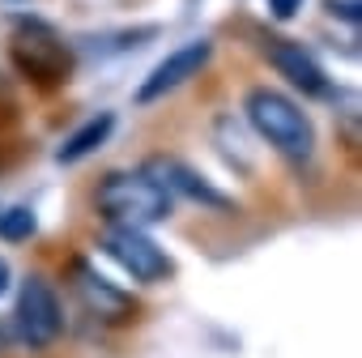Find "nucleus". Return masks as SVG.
<instances>
[{"label": "nucleus", "mask_w": 362, "mask_h": 358, "mask_svg": "<svg viewBox=\"0 0 362 358\" xmlns=\"http://www.w3.org/2000/svg\"><path fill=\"white\" fill-rule=\"evenodd\" d=\"M94 209L111 222V226H158L170 218L175 209V197L158 184V179H149L145 171H111L98 192H94Z\"/></svg>", "instance_id": "1"}, {"label": "nucleus", "mask_w": 362, "mask_h": 358, "mask_svg": "<svg viewBox=\"0 0 362 358\" xmlns=\"http://www.w3.org/2000/svg\"><path fill=\"white\" fill-rule=\"evenodd\" d=\"M247 111V124L260 132V141H269L286 162H307L315 154V128H311V115L281 90H269V86H256L243 103Z\"/></svg>", "instance_id": "2"}, {"label": "nucleus", "mask_w": 362, "mask_h": 358, "mask_svg": "<svg viewBox=\"0 0 362 358\" xmlns=\"http://www.w3.org/2000/svg\"><path fill=\"white\" fill-rule=\"evenodd\" d=\"M9 64L35 90H60L73 77V47L56 26L30 18V22H18V30L9 35Z\"/></svg>", "instance_id": "3"}, {"label": "nucleus", "mask_w": 362, "mask_h": 358, "mask_svg": "<svg viewBox=\"0 0 362 358\" xmlns=\"http://www.w3.org/2000/svg\"><path fill=\"white\" fill-rule=\"evenodd\" d=\"M13 324H18V337H22L30 350H47V345L64 333V307H60V294L52 290L47 277L30 273V277L22 282Z\"/></svg>", "instance_id": "4"}, {"label": "nucleus", "mask_w": 362, "mask_h": 358, "mask_svg": "<svg viewBox=\"0 0 362 358\" xmlns=\"http://www.w3.org/2000/svg\"><path fill=\"white\" fill-rule=\"evenodd\" d=\"M103 252L132 277V282H145V286H158L175 273V260L136 226H107L103 235Z\"/></svg>", "instance_id": "5"}, {"label": "nucleus", "mask_w": 362, "mask_h": 358, "mask_svg": "<svg viewBox=\"0 0 362 358\" xmlns=\"http://www.w3.org/2000/svg\"><path fill=\"white\" fill-rule=\"evenodd\" d=\"M69 277H73V294L81 299V307L94 316V320H103V324H128L132 316H136V299L128 294V290H119L115 282H107L90 260H73L69 265Z\"/></svg>", "instance_id": "6"}, {"label": "nucleus", "mask_w": 362, "mask_h": 358, "mask_svg": "<svg viewBox=\"0 0 362 358\" xmlns=\"http://www.w3.org/2000/svg\"><path fill=\"white\" fill-rule=\"evenodd\" d=\"M209 56H214V43H209V39H192V43H184V47H175V52H170L162 64H153V73L136 86V107H149V103L175 94L179 86H188L192 77H201V69L209 64Z\"/></svg>", "instance_id": "7"}, {"label": "nucleus", "mask_w": 362, "mask_h": 358, "mask_svg": "<svg viewBox=\"0 0 362 358\" xmlns=\"http://www.w3.org/2000/svg\"><path fill=\"white\" fill-rule=\"evenodd\" d=\"M264 60H269L298 94H307V98H328V94H332L328 73L320 69V60H315L303 43L281 39V35H269V39H264Z\"/></svg>", "instance_id": "8"}, {"label": "nucleus", "mask_w": 362, "mask_h": 358, "mask_svg": "<svg viewBox=\"0 0 362 358\" xmlns=\"http://www.w3.org/2000/svg\"><path fill=\"white\" fill-rule=\"evenodd\" d=\"M145 175L158 179L170 197H188V201H197V205H205V209H222V214L235 209V201H230L226 192H218L201 171H192L188 162H179V158H149V162H145Z\"/></svg>", "instance_id": "9"}, {"label": "nucleus", "mask_w": 362, "mask_h": 358, "mask_svg": "<svg viewBox=\"0 0 362 358\" xmlns=\"http://www.w3.org/2000/svg\"><path fill=\"white\" fill-rule=\"evenodd\" d=\"M115 132V115L111 111H98V115H90L77 132H69L64 137V145L56 149V162H64V166H73V162H81V158H90L98 145H107V137Z\"/></svg>", "instance_id": "10"}, {"label": "nucleus", "mask_w": 362, "mask_h": 358, "mask_svg": "<svg viewBox=\"0 0 362 358\" xmlns=\"http://www.w3.org/2000/svg\"><path fill=\"white\" fill-rule=\"evenodd\" d=\"M35 226H39V222H35V209H26V205L0 214V239H5V243H22V239H30Z\"/></svg>", "instance_id": "11"}, {"label": "nucleus", "mask_w": 362, "mask_h": 358, "mask_svg": "<svg viewBox=\"0 0 362 358\" xmlns=\"http://www.w3.org/2000/svg\"><path fill=\"white\" fill-rule=\"evenodd\" d=\"M13 120H18V98H13V90L5 81H0V137L13 128Z\"/></svg>", "instance_id": "12"}, {"label": "nucleus", "mask_w": 362, "mask_h": 358, "mask_svg": "<svg viewBox=\"0 0 362 358\" xmlns=\"http://www.w3.org/2000/svg\"><path fill=\"white\" fill-rule=\"evenodd\" d=\"M298 9H303V0H269V13H273L277 22H290Z\"/></svg>", "instance_id": "13"}, {"label": "nucleus", "mask_w": 362, "mask_h": 358, "mask_svg": "<svg viewBox=\"0 0 362 358\" xmlns=\"http://www.w3.org/2000/svg\"><path fill=\"white\" fill-rule=\"evenodd\" d=\"M9 277H13V273H9V260H5V256H0V294H5V290H9Z\"/></svg>", "instance_id": "14"}, {"label": "nucleus", "mask_w": 362, "mask_h": 358, "mask_svg": "<svg viewBox=\"0 0 362 358\" xmlns=\"http://www.w3.org/2000/svg\"><path fill=\"white\" fill-rule=\"evenodd\" d=\"M13 5H22V0H13Z\"/></svg>", "instance_id": "15"}]
</instances>
